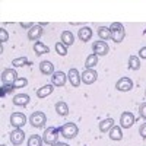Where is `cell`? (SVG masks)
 I'll return each instance as SVG.
<instances>
[{"label": "cell", "instance_id": "obj_10", "mask_svg": "<svg viewBox=\"0 0 146 146\" xmlns=\"http://www.w3.org/2000/svg\"><path fill=\"white\" fill-rule=\"evenodd\" d=\"M115 88L120 92H129L133 89V80L130 78H121L115 82Z\"/></svg>", "mask_w": 146, "mask_h": 146}, {"label": "cell", "instance_id": "obj_1", "mask_svg": "<svg viewBox=\"0 0 146 146\" xmlns=\"http://www.w3.org/2000/svg\"><path fill=\"white\" fill-rule=\"evenodd\" d=\"M29 123H31V126L35 127V129H41V127H44L45 123H47V115H45L42 111H35V113H32V114L29 115Z\"/></svg>", "mask_w": 146, "mask_h": 146}, {"label": "cell", "instance_id": "obj_15", "mask_svg": "<svg viewBox=\"0 0 146 146\" xmlns=\"http://www.w3.org/2000/svg\"><path fill=\"white\" fill-rule=\"evenodd\" d=\"M40 72L45 76H53L54 75V64L51 62H48V60H44V62L40 63Z\"/></svg>", "mask_w": 146, "mask_h": 146}, {"label": "cell", "instance_id": "obj_11", "mask_svg": "<svg viewBox=\"0 0 146 146\" xmlns=\"http://www.w3.org/2000/svg\"><path fill=\"white\" fill-rule=\"evenodd\" d=\"M67 79H69V82L72 83V86H75V88H79V85H80V82H82L80 73H79V70L75 69V67H72V69L67 72Z\"/></svg>", "mask_w": 146, "mask_h": 146}, {"label": "cell", "instance_id": "obj_29", "mask_svg": "<svg viewBox=\"0 0 146 146\" xmlns=\"http://www.w3.org/2000/svg\"><path fill=\"white\" fill-rule=\"evenodd\" d=\"M54 48H56V53H57V54H60V56H67V47H66L62 41L56 42Z\"/></svg>", "mask_w": 146, "mask_h": 146}, {"label": "cell", "instance_id": "obj_36", "mask_svg": "<svg viewBox=\"0 0 146 146\" xmlns=\"http://www.w3.org/2000/svg\"><path fill=\"white\" fill-rule=\"evenodd\" d=\"M21 27H22V28H29V29H31L34 25H32L31 22H22V23H21Z\"/></svg>", "mask_w": 146, "mask_h": 146}, {"label": "cell", "instance_id": "obj_16", "mask_svg": "<svg viewBox=\"0 0 146 146\" xmlns=\"http://www.w3.org/2000/svg\"><path fill=\"white\" fill-rule=\"evenodd\" d=\"M78 38L83 42H88L91 38H92V29L89 27H83L78 31Z\"/></svg>", "mask_w": 146, "mask_h": 146}, {"label": "cell", "instance_id": "obj_19", "mask_svg": "<svg viewBox=\"0 0 146 146\" xmlns=\"http://www.w3.org/2000/svg\"><path fill=\"white\" fill-rule=\"evenodd\" d=\"M34 53L36 56H41V54H47V53H50V48H48L45 44H42L41 41H36L34 44Z\"/></svg>", "mask_w": 146, "mask_h": 146}, {"label": "cell", "instance_id": "obj_18", "mask_svg": "<svg viewBox=\"0 0 146 146\" xmlns=\"http://www.w3.org/2000/svg\"><path fill=\"white\" fill-rule=\"evenodd\" d=\"M53 91H54V85H44L42 88L36 89V96L38 98H45L50 94H53Z\"/></svg>", "mask_w": 146, "mask_h": 146}, {"label": "cell", "instance_id": "obj_28", "mask_svg": "<svg viewBox=\"0 0 146 146\" xmlns=\"http://www.w3.org/2000/svg\"><path fill=\"white\" fill-rule=\"evenodd\" d=\"M12 64H13L15 67H22V66L31 64V63H28V57L27 56H22V57H18L15 60H12Z\"/></svg>", "mask_w": 146, "mask_h": 146}, {"label": "cell", "instance_id": "obj_22", "mask_svg": "<svg viewBox=\"0 0 146 146\" xmlns=\"http://www.w3.org/2000/svg\"><path fill=\"white\" fill-rule=\"evenodd\" d=\"M60 38H62V42H63L66 47H67V45H72L73 42H75V35H73L70 31H63Z\"/></svg>", "mask_w": 146, "mask_h": 146}, {"label": "cell", "instance_id": "obj_37", "mask_svg": "<svg viewBox=\"0 0 146 146\" xmlns=\"http://www.w3.org/2000/svg\"><path fill=\"white\" fill-rule=\"evenodd\" d=\"M53 146H69L67 143H64V142H57V143H54Z\"/></svg>", "mask_w": 146, "mask_h": 146}, {"label": "cell", "instance_id": "obj_24", "mask_svg": "<svg viewBox=\"0 0 146 146\" xmlns=\"http://www.w3.org/2000/svg\"><path fill=\"white\" fill-rule=\"evenodd\" d=\"M96 64H98V56H96L95 53L89 54L86 57V60H85V67L86 69H94Z\"/></svg>", "mask_w": 146, "mask_h": 146}, {"label": "cell", "instance_id": "obj_2", "mask_svg": "<svg viewBox=\"0 0 146 146\" xmlns=\"http://www.w3.org/2000/svg\"><path fill=\"white\" fill-rule=\"evenodd\" d=\"M60 133H62V136H64L66 139H73V137H76L78 136V133H79V129L75 123H66L63 124L62 127L58 129Z\"/></svg>", "mask_w": 146, "mask_h": 146}, {"label": "cell", "instance_id": "obj_32", "mask_svg": "<svg viewBox=\"0 0 146 146\" xmlns=\"http://www.w3.org/2000/svg\"><path fill=\"white\" fill-rule=\"evenodd\" d=\"M139 114H140L142 118L146 120V102H142V104L139 105Z\"/></svg>", "mask_w": 146, "mask_h": 146}, {"label": "cell", "instance_id": "obj_31", "mask_svg": "<svg viewBox=\"0 0 146 146\" xmlns=\"http://www.w3.org/2000/svg\"><path fill=\"white\" fill-rule=\"evenodd\" d=\"M7 40H9V34H7V31L3 29V28H0V42H6Z\"/></svg>", "mask_w": 146, "mask_h": 146}, {"label": "cell", "instance_id": "obj_38", "mask_svg": "<svg viewBox=\"0 0 146 146\" xmlns=\"http://www.w3.org/2000/svg\"><path fill=\"white\" fill-rule=\"evenodd\" d=\"M145 96H146V89H145Z\"/></svg>", "mask_w": 146, "mask_h": 146}, {"label": "cell", "instance_id": "obj_20", "mask_svg": "<svg viewBox=\"0 0 146 146\" xmlns=\"http://www.w3.org/2000/svg\"><path fill=\"white\" fill-rule=\"evenodd\" d=\"M114 127V120L113 118H105L100 123V131L101 133H107Z\"/></svg>", "mask_w": 146, "mask_h": 146}, {"label": "cell", "instance_id": "obj_23", "mask_svg": "<svg viewBox=\"0 0 146 146\" xmlns=\"http://www.w3.org/2000/svg\"><path fill=\"white\" fill-rule=\"evenodd\" d=\"M56 111H57L58 115L66 117V115L69 114V105H67L64 101H58V102L56 104Z\"/></svg>", "mask_w": 146, "mask_h": 146}, {"label": "cell", "instance_id": "obj_27", "mask_svg": "<svg viewBox=\"0 0 146 146\" xmlns=\"http://www.w3.org/2000/svg\"><path fill=\"white\" fill-rule=\"evenodd\" d=\"M42 143H44V140L41 139L40 135H32V136H29V139H28V142H27L28 146H42Z\"/></svg>", "mask_w": 146, "mask_h": 146}, {"label": "cell", "instance_id": "obj_34", "mask_svg": "<svg viewBox=\"0 0 146 146\" xmlns=\"http://www.w3.org/2000/svg\"><path fill=\"white\" fill-rule=\"evenodd\" d=\"M139 135H140L143 139H146V123L140 124V127H139Z\"/></svg>", "mask_w": 146, "mask_h": 146}, {"label": "cell", "instance_id": "obj_12", "mask_svg": "<svg viewBox=\"0 0 146 146\" xmlns=\"http://www.w3.org/2000/svg\"><path fill=\"white\" fill-rule=\"evenodd\" d=\"M67 82V75H64L63 72H54V75L51 76V83L54 86H64Z\"/></svg>", "mask_w": 146, "mask_h": 146}, {"label": "cell", "instance_id": "obj_14", "mask_svg": "<svg viewBox=\"0 0 146 146\" xmlns=\"http://www.w3.org/2000/svg\"><path fill=\"white\" fill-rule=\"evenodd\" d=\"M12 101H13V104L18 105V107H27L31 101V96L28 94H18V95L13 96Z\"/></svg>", "mask_w": 146, "mask_h": 146}, {"label": "cell", "instance_id": "obj_13", "mask_svg": "<svg viewBox=\"0 0 146 146\" xmlns=\"http://www.w3.org/2000/svg\"><path fill=\"white\" fill-rule=\"evenodd\" d=\"M44 34V29L41 25H34L29 31H28V40L29 41H36L41 38V35Z\"/></svg>", "mask_w": 146, "mask_h": 146}, {"label": "cell", "instance_id": "obj_9", "mask_svg": "<svg viewBox=\"0 0 146 146\" xmlns=\"http://www.w3.org/2000/svg\"><path fill=\"white\" fill-rule=\"evenodd\" d=\"M92 51L98 56V57H101V56L108 54L110 47H108V44H107L105 41H95V42L92 44Z\"/></svg>", "mask_w": 146, "mask_h": 146}, {"label": "cell", "instance_id": "obj_7", "mask_svg": "<svg viewBox=\"0 0 146 146\" xmlns=\"http://www.w3.org/2000/svg\"><path fill=\"white\" fill-rule=\"evenodd\" d=\"M9 137H10L12 145L19 146V145H22V143H23V140H25V131H23L22 129H13V130L10 131Z\"/></svg>", "mask_w": 146, "mask_h": 146}, {"label": "cell", "instance_id": "obj_35", "mask_svg": "<svg viewBox=\"0 0 146 146\" xmlns=\"http://www.w3.org/2000/svg\"><path fill=\"white\" fill-rule=\"evenodd\" d=\"M139 58H145L146 60V47H142L139 50Z\"/></svg>", "mask_w": 146, "mask_h": 146}, {"label": "cell", "instance_id": "obj_30", "mask_svg": "<svg viewBox=\"0 0 146 146\" xmlns=\"http://www.w3.org/2000/svg\"><path fill=\"white\" fill-rule=\"evenodd\" d=\"M27 85H28V79H27V78H21V76H19V78L15 80V83L12 85V88H25Z\"/></svg>", "mask_w": 146, "mask_h": 146}, {"label": "cell", "instance_id": "obj_8", "mask_svg": "<svg viewBox=\"0 0 146 146\" xmlns=\"http://www.w3.org/2000/svg\"><path fill=\"white\" fill-rule=\"evenodd\" d=\"M80 78H82V82L85 85H92V83L96 82V79H98V73L94 69H86L83 73H80Z\"/></svg>", "mask_w": 146, "mask_h": 146}, {"label": "cell", "instance_id": "obj_21", "mask_svg": "<svg viewBox=\"0 0 146 146\" xmlns=\"http://www.w3.org/2000/svg\"><path fill=\"white\" fill-rule=\"evenodd\" d=\"M124 36H126V29L124 28H121V29H117V31H111V40L114 42H121L124 40Z\"/></svg>", "mask_w": 146, "mask_h": 146}, {"label": "cell", "instance_id": "obj_17", "mask_svg": "<svg viewBox=\"0 0 146 146\" xmlns=\"http://www.w3.org/2000/svg\"><path fill=\"white\" fill-rule=\"evenodd\" d=\"M108 133H110L108 136H110V139H111V140L120 142L121 139H123V131H121V126H114Z\"/></svg>", "mask_w": 146, "mask_h": 146}, {"label": "cell", "instance_id": "obj_25", "mask_svg": "<svg viewBox=\"0 0 146 146\" xmlns=\"http://www.w3.org/2000/svg\"><path fill=\"white\" fill-rule=\"evenodd\" d=\"M98 36L102 41H108V40H111V31L107 27H100L98 28Z\"/></svg>", "mask_w": 146, "mask_h": 146}, {"label": "cell", "instance_id": "obj_4", "mask_svg": "<svg viewBox=\"0 0 146 146\" xmlns=\"http://www.w3.org/2000/svg\"><path fill=\"white\" fill-rule=\"evenodd\" d=\"M9 121H10V124L13 129H22L27 124V117L23 113H12Z\"/></svg>", "mask_w": 146, "mask_h": 146}, {"label": "cell", "instance_id": "obj_33", "mask_svg": "<svg viewBox=\"0 0 146 146\" xmlns=\"http://www.w3.org/2000/svg\"><path fill=\"white\" fill-rule=\"evenodd\" d=\"M121 28H124V27H123V23L114 22V23H111V27H110V31H117V29H121Z\"/></svg>", "mask_w": 146, "mask_h": 146}, {"label": "cell", "instance_id": "obj_39", "mask_svg": "<svg viewBox=\"0 0 146 146\" xmlns=\"http://www.w3.org/2000/svg\"><path fill=\"white\" fill-rule=\"evenodd\" d=\"M0 146H6V145H0Z\"/></svg>", "mask_w": 146, "mask_h": 146}, {"label": "cell", "instance_id": "obj_6", "mask_svg": "<svg viewBox=\"0 0 146 146\" xmlns=\"http://www.w3.org/2000/svg\"><path fill=\"white\" fill-rule=\"evenodd\" d=\"M18 78L19 76H18V73H16L15 69H5L2 72V82H3V85H13Z\"/></svg>", "mask_w": 146, "mask_h": 146}, {"label": "cell", "instance_id": "obj_5", "mask_svg": "<svg viewBox=\"0 0 146 146\" xmlns=\"http://www.w3.org/2000/svg\"><path fill=\"white\" fill-rule=\"evenodd\" d=\"M135 121H136L135 114H133L131 111H124L120 117V126H121V129H130L133 124H135Z\"/></svg>", "mask_w": 146, "mask_h": 146}, {"label": "cell", "instance_id": "obj_3", "mask_svg": "<svg viewBox=\"0 0 146 146\" xmlns=\"http://www.w3.org/2000/svg\"><path fill=\"white\" fill-rule=\"evenodd\" d=\"M58 131H60V130H57V129H54V127H47L45 131H44V135H42L44 143L51 145V146H53L54 143H57V142H58Z\"/></svg>", "mask_w": 146, "mask_h": 146}, {"label": "cell", "instance_id": "obj_26", "mask_svg": "<svg viewBox=\"0 0 146 146\" xmlns=\"http://www.w3.org/2000/svg\"><path fill=\"white\" fill-rule=\"evenodd\" d=\"M129 69H131V70H139L140 69V58L137 56H130L129 57Z\"/></svg>", "mask_w": 146, "mask_h": 146}]
</instances>
